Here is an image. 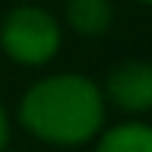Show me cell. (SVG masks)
I'll return each mask as SVG.
<instances>
[{"mask_svg":"<svg viewBox=\"0 0 152 152\" xmlns=\"http://www.w3.org/2000/svg\"><path fill=\"white\" fill-rule=\"evenodd\" d=\"M98 152H152V127L146 124H121L102 136Z\"/></svg>","mask_w":152,"mask_h":152,"instance_id":"obj_5","label":"cell"},{"mask_svg":"<svg viewBox=\"0 0 152 152\" xmlns=\"http://www.w3.org/2000/svg\"><path fill=\"white\" fill-rule=\"evenodd\" d=\"M104 117L102 89L76 73L51 76L32 86L19 104V121L38 140L76 146L92 140Z\"/></svg>","mask_w":152,"mask_h":152,"instance_id":"obj_1","label":"cell"},{"mask_svg":"<svg viewBox=\"0 0 152 152\" xmlns=\"http://www.w3.org/2000/svg\"><path fill=\"white\" fill-rule=\"evenodd\" d=\"M7 146V117H3V108H0V152Z\"/></svg>","mask_w":152,"mask_h":152,"instance_id":"obj_6","label":"cell"},{"mask_svg":"<svg viewBox=\"0 0 152 152\" xmlns=\"http://www.w3.org/2000/svg\"><path fill=\"white\" fill-rule=\"evenodd\" d=\"M66 19L79 35H102L111 26V0H66Z\"/></svg>","mask_w":152,"mask_h":152,"instance_id":"obj_4","label":"cell"},{"mask_svg":"<svg viewBox=\"0 0 152 152\" xmlns=\"http://www.w3.org/2000/svg\"><path fill=\"white\" fill-rule=\"evenodd\" d=\"M0 45L13 60L38 66V64H48L54 57V51L60 48V28L51 13L38 7H19L3 19Z\"/></svg>","mask_w":152,"mask_h":152,"instance_id":"obj_2","label":"cell"},{"mask_svg":"<svg viewBox=\"0 0 152 152\" xmlns=\"http://www.w3.org/2000/svg\"><path fill=\"white\" fill-rule=\"evenodd\" d=\"M108 95L124 111H149L152 108V66L121 64L108 76Z\"/></svg>","mask_w":152,"mask_h":152,"instance_id":"obj_3","label":"cell"},{"mask_svg":"<svg viewBox=\"0 0 152 152\" xmlns=\"http://www.w3.org/2000/svg\"><path fill=\"white\" fill-rule=\"evenodd\" d=\"M142 3H152V0H142Z\"/></svg>","mask_w":152,"mask_h":152,"instance_id":"obj_7","label":"cell"}]
</instances>
